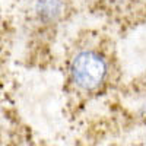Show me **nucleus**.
<instances>
[{"mask_svg": "<svg viewBox=\"0 0 146 146\" xmlns=\"http://www.w3.org/2000/svg\"><path fill=\"white\" fill-rule=\"evenodd\" d=\"M70 79L83 92L100 89L108 76L107 58L95 50H82L70 62Z\"/></svg>", "mask_w": 146, "mask_h": 146, "instance_id": "nucleus-1", "label": "nucleus"}, {"mask_svg": "<svg viewBox=\"0 0 146 146\" xmlns=\"http://www.w3.org/2000/svg\"><path fill=\"white\" fill-rule=\"evenodd\" d=\"M64 7L63 0H35V13L45 23L56 22Z\"/></svg>", "mask_w": 146, "mask_h": 146, "instance_id": "nucleus-2", "label": "nucleus"}, {"mask_svg": "<svg viewBox=\"0 0 146 146\" xmlns=\"http://www.w3.org/2000/svg\"><path fill=\"white\" fill-rule=\"evenodd\" d=\"M110 2H121V0H110Z\"/></svg>", "mask_w": 146, "mask_h": 146, "instance_id": "nucleus-3", "label": "nucleus"}]
</instances>
